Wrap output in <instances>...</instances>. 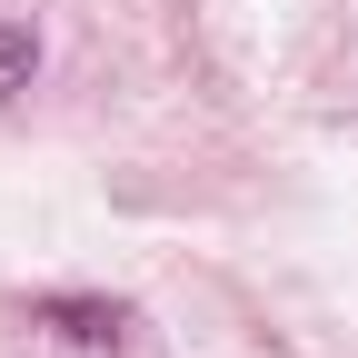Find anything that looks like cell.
Segmentation results:
<instances>
[{"label":"cell","instance_id":"2","mask_svg":"<svg viewBox=\"0 0 358 358\" xmlns=\"http://www.w3.org/2000/svg\"><path fill=\"white\" fill-rule=\"evenodd\" d=\"M30 80H40V30L30 20H0V100H20Z\"/></svg>","mask_w":358,"mask_h":358},{"label":"cell","instance_id":"1","mask_svg":"<svg viewBox=\"0 0 358 358\" xmlns=\"http://www.w3.org/2000/svg\"><path fill=\"white\" fill-rule=\"evenodd\" d=\"M30 319L60 329V338L90 348V358H110V348L129 338V308H120V299H70V289H50V299H30Z\"/></svg>","mask_w":358,"mask_h":358}]
</instances>
